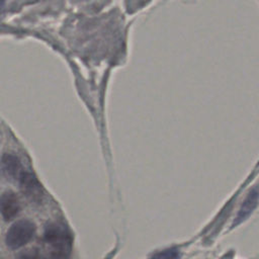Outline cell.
Instances as JSON below:
<instances>
[{"instance_id": "obj_2", "label": "cell", "mask_w": 259, "mask_h": 259, "mask_svg": "<svg viewBox=\"0 0 259 259\" xmlns=\"http://www.w3.org/2000/svg\"><path fill=\"white\" fill-rule=\"evenodd\" d=\"M35 233V226L29 220H20L15 222L8 230L5 243L11 250L19 249L26 245Z\"/></svg>"}, {"instance_id": "obj_7", "label": "cell", "mask_w": 259, "mask_h": 259, "mask_svg": "<svg viewBox=\"0 0 259 259\" xmlns=\"http://www.w3.org/2000/svg\"><path fill=\"white\" fill-rule=\"evenodd\" d=\"M178 257H179L178 250L175 248H171V249H166L154 254L151 257V259H178Z\"/></svg>"}, {"instance_id": "obj_3", "label": "cell", "mask_w": 259, "mask_h": 259, "mask_svg": "<svg viewBox=\"0 0 259 259\" xmlns=\"http://www.w3.org/2000/svg\"><path fill=\"white\" fill-rule=\"evenodd\" d=\"M19 188L23 195L34 203H39L45 195L44 188L35 177V175L31 172L23 171L18 179Z\"/></svg>"}, {"instance_id": "obj_5", "label": "cell", "mask_w": 259, "mask_h": 259, "mask_svg": "<svg viewBox=\"0 0 259 259\" xmlns=\"http://www.w3.org/2000/svg\"><path fill=\"white\" fill-rule=\"evenodd\" d=\"M1 173L9 180H18L21 173L24 171L22 169V164L17 156L5 153L0 161Z\"/></svg>"}, {"instance_id": "obj_8", "label": "cell", "mask_w": 259, "mask_h": 259, "mask_svg": "<svg viewBox=\"0 0 259 259\" xmlns=\"http://www.w3.org/2000/svg\"><path fill=\"white\" fill-rule=\"evenodd\" d=\"M21 259H47V258H42L40 256H37V255H31V254H27V255H24L21 257Z\"/></svg>"}, {"instance_id": "obj_4", "label": "cell", "mask_w": 259, "mask_h": 259, "mask_svg": "<svg viewBox=\"0 0 259 259\" xmlns=\"http://www.w3.org/2000/svg\"><path fill=\"white\" fill-rule=\"evenodd\" d=\"M20 210V203L15 192L7 190L0 196V213L4 221H12Z\"/></svg>"}, {"instance_id": "obj_6", "label": "cell", "mask_w": 259, "mask_h": 259, "mask_svg": "<svg viewBox=\"0 0 259 259\" xmlns=\"http://www.w3.org/2000/svg\"><path fill=\"white\" fill-rule=\"evenodd\" d=\"M259 196V192L257 190H253L246 198V200L244 201V203L242 204V207L238 213V217L236 219V223H239L241 221H243L244 219H246L249 213L254 209L256 203H257V199Z\"/></svg>"}, {"instance_id": "obj_1", "label": "cell", "mask_w": 259, "mask_h": 259, "mask_svg": "<svg viewBox=\"0 0 259 259\" xmlns=\"http://www.w3.org/2000/svg\"><path fill=\"white\" fill-rule=\"evenodd\" d=\"M44 240L51 247L55 259H68L71 252L72 237L66 226L49 223L44 232Z\"/></svg>"}]
</instances>
